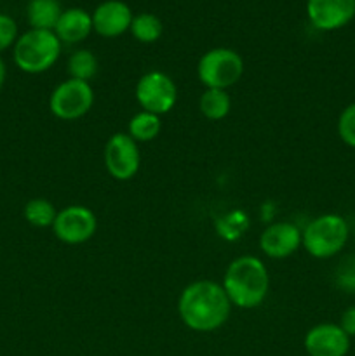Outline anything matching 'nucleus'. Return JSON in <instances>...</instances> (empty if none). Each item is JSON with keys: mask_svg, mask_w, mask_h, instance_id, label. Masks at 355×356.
Returning a JSON list of instances; mask_svg holds the SVG:
<instances>
[{"mask_svg": "<svg viewBox=\"0 0 355 356\" xmlns=\"http://www.w3.org/2000/svg\"><path fill=\"white\" fill-rule=\"evenodd\" d=\"M129 31L141 44H153V42H157L162 37L164 24L160 21V17L155 16V14L141 13L132 17Z\"/></svg>", "mask_w": 355, "mask_h": 356, "instance_id": "18", "label": "nucleus"}, {"mask_svg": "<svg viewBox=\"0 0 355 356\" xmlns=\"http://www.w3.org/2000/svg\"><path fill=\"white\" fill-rule=\"evenodd\" d=\"M350 238V226L340 214L313 218L301 232V247L315 259L338 256Z\"/></svg>", "mask_w": 355, "mask_h": 356, "instance_id": "3", "label": "nucleus"}, {"mask_svg": "<svg viewBox=\"0 0 355 356\" xmlns=\"http://www.w3.org/2000/svg\"><path fill=\"white\" fill-rule=\"evenodd\" d=\"M162 131V120L159 115H153L150 111H138L134 117L129 120L127 134L134 139L136 143H148L153 141Z\"/></svg>", "mask_w": 355, "mask_h": 356, "instance_id": "17", "label": "nucleus"}, {"mask_svg": "<svg viewBox=\"0 0 355 356\" xmlns=\"http://www.w3.org/2000/svg\"><path fill=\"white\" fill-rule=\"evenodd\" d=\"M232 306L254 309L261 306L270 291V275L256 256H240L226 266L221 282Z\"/></svg>", "mask_w": 355, "mask_h": 356, "instance_id": "2", "label": "nucleus"}, {"mask_svg": "<svg viewBox=\"0 0 355 356\" xmlns=\"http://www.w3.org/2000/svg\"><path fill=\"white\" fill-rule=\"evenodd\" d=\"M260 249L270 259H285L301 249V229L289 221H275L263 229Z\"/></svg>", "mask_w": 355, "mask_h": 356, "instance_id": "11", "label": "nucleus"}, {"mask_svg": "<svg viewBox=\"0 0 355 356\" xmlns=\"http://www.w3.org/2000/svg\"><path fill=\"white\" fill-rule=\"evenodd\" d=\"M23 214L24 219L35 228H49V226L52 228L58 211L52 205V202L45 200V198H33V200L26 202Z\"/></svg>", "mask_w": 355, "mask_h": 356, "instance_id": "19", "label": "nucleus"}, {"mask_svg": "<svg viewBox=\"0 0 355 356\" xmlns=\"http://www.w3.org/2000/svg\"><path fill=\"white\" fill-rule=\"evenodd\" d=\"M61 54V42L54 31L28 30L14 44L13 58L17 68L30 75H38L56 65Z\"/></svg>", "mask_w": 355, "mask_h": 356, "instance_id": "4", "label": "nucleus"}, {"mask_svg": "<svg viewBox=\"0 0 355 356\" xmlns=\"http://www.w3.org/2000/svg\"><path fill=\"white\" fill-rule=\"evenodd\" d=\"M70 79L90 82L97 73V58L89 49H79L68 58Z\"/></svg>", "mask_w": 355, "mask_h": 356, "instance_id": "20", "label": "nucleus"}, {"mask_svg": "<svg viewBox=\"0 0 355 356\" xmlns=\"http://www.w3.org/2000/svg\"><path fill=\"white\" fill-rule=\"evenodd\" d=\"M198 110L207 120H223L232 110V97L228 90L205 89L198 99Z\"/></svg>", "mask_w": 355, "mask_h": 356, "instance_id": "16", "label": "nucleus"}, {"mask_svg": "<svg viewBox=\"0 0 355 356\" xmlns=\"http://www.w3.org/2000/svg\"><path fill=\"white\" fill-rule=\"evenodd\" d=\"M104 167L117 181H129L138 174L141 165V153L134 139L125 132H117L104 145Z\"/></svg>", "mask_w": 355, "mask_h": 356, "instance_id": "9", "label": "nucleus"}, {"mask_svg": "<svg viewBox=\"0 0 355 356\" xmlns=\"http://www.w3.org/2000/svg\"><path fill=\"white\" fill-rule=\"evenodd\" d=\"M94 104V89L90 82L68 79L59 83L49 97V110L59 120H79Z\"/></svg>", "mask_w": 355, "mask_h": 356, "instance_id": "6", "label": "nucleus"}, {"mask_svg": "<svg viewBox=\"0 0 355 356\" xmlns=\"http://www.w3.org/2000/svg\"><path fill=\"white\" fill-rule=\"evenodd\" d=\"M334 277H336V285L341 291L355 294V254L341 261Z\"/></svg>", "mask_w": 355, "mask_h": 356, "instance_id": "22", "label": "nucleus"}, {"mask_svg": "<svg viewBox=\"0 0 355 356\" xmlns=\"http://www.w3.org/2000/svg\"><path fill=\"white\" fill-rule=\"evenodd\" d=\"M134 96L143 111L162 117L176 106L178 87L167 73L152 70L138 80Z\"/></svg>", "mask_w": 355, "mask_h": 356, "instance_id": "7", "label": "nucleus"}, {"mask_svg": "<svg viewBox=\"0 0 355 356\" xmlns=\"http://www.w3.org/2000/svg\"><path fill=\"white\" fill-rule=\"evenodd\" d=\"M93 16L80 7L63 10L54 28L56 37L61 44H80L93 33Z\"/></svg>", "mask_w": 355, "mask_h": 356, "instance_id": "14", "label": "nucleus"}, {"mask_svg": "<svg viewBox=\"0 0 355 356\" xmlns=\"http://www.w3.org/2000/svg\"><path fill=\"white\" fill-rule=\"evenodd\" d=\"M232 302L221 284L197 280L181 291L178 313L184 325L194 332H214L230 318Z\"/></svg>", "mask_w": 355, "mask_h": 356, "instance_id": "1", "label": "nucleus"}, {"mask_svg": "<svg viewBox=\"0 0 355 356\" xmlns=\"http://www.w3.org/2000/svg\"><path fill=\"white\" fill-rule=\"evenodd\" d=\"M17 40V24L7 14H0V52L9 49Z\"/></svg>", "mask_w": 355, "mask_h": 356, "instance_id": "23", "label": "nucleus"}, {"mask_svg": "<svg viewBox=\"0 0 355 356\" xmlns=\"http://www.w3.org/2000/svg\"><path fill=\"white\" fill-rule=\"evenodd\" d=\"M354 242H355V226H354Z\"/></svg>", "mask_w": 355, "mask_h": 356, "instance_id": "26", "label": "nucleus"}, {"mask_svg": "<svg viewBox=\"0 0 355 356\" xmlns=\"http://www.w3.org/2000/svg\"><path fill=\"white\" fill-rule=\"evenodd\" d=\"M303 348L308 356H347L350 337L338 323H319L305 334Z\"/></svg>", "mask_w": 355, "mask_h": 356, "instance_id": "12", "label": "nucleus"}, {"mask_svg": "<svg viewBox=\"0 0 355 356\" xmlns=\"http://www.w3.org/2000/svg\"><path fill=\"white\" fill-rule=\"evenodd\" d=\"M338 136L348 148H355V103H350L341 110L336 124Z\"/></svg>", "mask_w": 355, "mask_h": 356, "instance_id": "21", "label": "nucleus"}, {"mask_svg": "<svg viewBox=\"0 0 355 356\" xmlns=\"http://www.w3.org/2000/svg\"><path fill=\"white\" fill-rule=\"evenodd\" d=\"M306 16L315 30H340L355 17V0H306Z\"/></svg>", "mask_w": 355, "mask_h": 356, "instance_id": "10", "label": "nucleus"}, {"mask_svg": "<svg viewBox=\"0 0 355 356\" xmlns=\"http://www.w3.org/2000/svg\"><path fill=\"white\" fill-rule=\"evenodd\" d=\"M244 75V59L228 47H214L204 52L197 63V76L205 89H223L235 86Z\"/></svg>", "mask_w": 355, "mask_h": 356, "instance_id": "5", "label": "nucleus"}, {"mask_svg": "<svg viewBox=\"0 0 355 356\" xmlns=\"http://www.w3.org/2000/svg\"><path fill=\"white\" fill-rule=\"evenodd\" d=\"M90 16H93V30L100 37L115 38L129 31L134 14L131 7L122 0H104Z\"/></svg>", "mask_w": 355, "mask_h": 356, "instance_id": "13", "label": "nucleus"}, {"mask_svg": "<svg viewBox=\"0 0 355 356\" xmlns=\"http://www.w3.org/2000/svg\"><path fill=\"white\" fill-rule=\"evenodd\" d=\"M338 325L343 329V332L347 334L348 337H355V306H348L340 316V323Z\"/></svg>", "mask_w": 355, "mask_h": 356, "instance_id": "24", "label": "nucleus"}, {"mask_svg": "<svg viewBox=\"0 0 355 356\" xmlns=\"http://www.w3.org/2000/svg\"><path fill=\"white\" fill-rule=\"evenodd\" d=\"M63 9L59 0H30L26 7V17L31 30L54 31Z\"/></svg>", "mask_w": 355, "mask_h": 356, "instance_id": "15", "label": "nucleus"}, {"mask_svg": "<svg viewBox=\"0 0 355 356\" xmlns=\"http://www.w3.org/2000/svg\"><path fill=\"white\" fill-rule=\"evenodd\" d=\"M6 76H7V68H6V63H3V59L0 58V89H2L3 82H6Z\"/></svg>", "mask_w": 355, "mask_h": 356, "instance_id": "25", "label": "nucleus"}, {"mask_svg": "<svg viewBox=\"0 0 355 356\" xmlns=\"http://www.w3.org/2000/svg\"><path fill=\"white\" fill-rule=\"evenodd\" d=\"M97 218L86 205H68L58 211L52 225L56 238L66 245H80L96 235Z\"/></svg>", "mask_w": 355, "mask_h": 356, "instance_id": "8", "label": "nucleus"}]
</instances>
